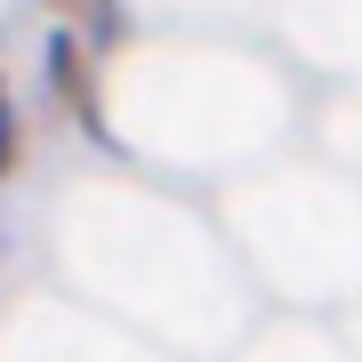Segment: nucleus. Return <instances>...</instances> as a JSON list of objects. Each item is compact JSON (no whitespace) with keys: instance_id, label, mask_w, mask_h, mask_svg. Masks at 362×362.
<instances>
[{"instance_id":"1","label":"nucleus","mask_w":362,"mask_h":362,"mask_svg":"<svg viewBox=\"0 0 362 362\" xmlns=\"http://www.w3.org/2000/svg\"><path fill=\"white\" fill-rule=\"evenodd\" d=\"M89 49H97V40L81 33V25H57L49 40H40V81H49V97L73 113V129L105 137L97 129V65H89Z\"/></svg>"},{"instance_id":"3","label":"nucleus","mask_w":362,"mask_h":362,"mask_svg":"<svg viewBox=\"0 0 362 362\" xmlns=\"http://www.w3.org/2000/svg\"><path fill=\"white\" fill-rule=\"evenodd\" d=\"M0 105H8V73H0Z\"/></svg>"},{"instance_id":"2","label":"nucleus","mask_w":362,"mask_h":362,"mask_svg":"<svg viewBox=\"0 0 362 362\" xmlns=\"http://www.w3.org/2000/svg\"><path fill=\"white\" fill-rule=\"evenodd\" d=\"M16 169H25V113H16V105H0V185H8Z\"/></svg>"}]
</instances>
